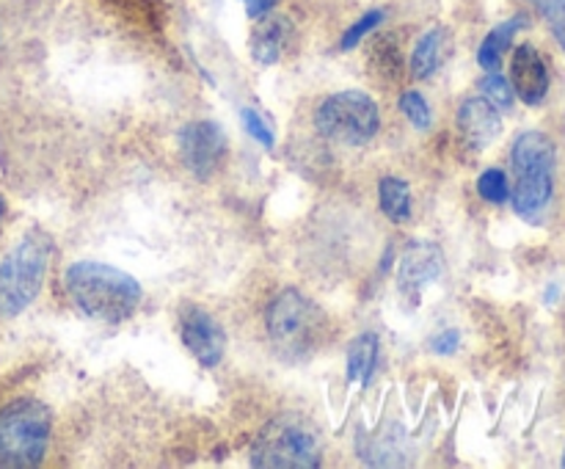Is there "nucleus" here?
Returning a JSON list of instances; mask_svg holds the SVG:
<instances>
[{
  "label": "nucleus",
  "instance_id": "f257e3e1",
  "mask_svg": "<svg viewBox=\"0 0 565 469\" xmlns=\"http://www.w3.org/2000/svg\"><path fill=\"white\" fill-rule=\"evenodd\" d=\"M64 285L72 303L99 323H121L141 303V285L130 274L94 259L70 265Z\"/></svg>",
  "mask_w": 565,
  "mask_h": 469
},
{
  "label": "nucleus",
  "instance_id": "f03ea898",
  "mask_svg": "<svg viewBox=\"0 0 565 469\" xmlns=\"http://www.w3.org/2000/svg\"><path fill=\"white\" fill-rule=\"evenodd\" d=\"M265 323L281 362L301 364L309 362L323 345L329 318L312 298L301 296L298 290H281L268 303Z\"/></svg>",
  "mask_w": 565,
  "mask_h": 469
},
{
  "label": "nucleus",
  "instance_id": "7ed1b4c3",
  "mask_svg": "<svg viewBox=\"0 0 565 469\" xmlns=\"http://www.w3.org/2000/svg\"><path fill=\"white\" fill-rule=\"evenodd\" d=\"M323 461L318 430L298 414L270 419L252 447V463L265 469H315Z\"/></svg>",
  "mask_w": 565,
  "mask_h": 469
},
{
  "label": "nucleus",
  "instance_id": "20e7f679",
  "mask_svg": "<svg viewBox=\"0 0 565 469\" xmlns=\"http://www.w3.org/2000/svg\"><path fill=\"white\" fill-rule=\"evenodd\" d=\"M53 243L42 232L22 237L9 257L0 263V318H14L31 307L42 290Z\"/></svg>",
  "mask_w": 565,
  "mask_h": 469
},
{
  "label": "nucleus",
  "instance_id": "39448f33",
  "mask_svg": "<svg viewBox=\"0 0 565 469\" xmlns=\"http://www.w3.org/2000/svg\"><path fill=\"white\" fill-rule=\"evenodd\" d=\"M50 412L36 401H14L0 412V467H39L47 452Z\"/></svg>",
  "mask_w": 565,
  "mask_h": 469
},
{
  "label": "nucleus",
  "instance_id": "423d86ee",
  "mask_svg": "<svg viewBox=\"0 0 565 469\" xmlns=\"http://www.w3.org/2000/svg\"><path fill=\"white\" fill-rule=\"evenodd\" d=\"M315 125L329 141L342 143V147H362L379 132V105L364 92L331 94L320 103Z\"/></svg>",
  "mask_w": 565,
  "mask_h": 469
},
{
  "label": "nucleus",
  "instance_id": "0eeeda50",
  "mask_svg": "<svg viewBox=\"0 0 565 469\" xmlns=\"http://www.w3.org/2000/svg\"><path fill=\"white\" fill-rule=\"evenodd\" d=\"M180 152L188 169L196 177H210L218 171L226 154V136L215 121H191L180 136Z\"/></svg>",
  "mask_w": 565,
  "mask_h": 469
},
{
  "label": "nucleus",
  "instance_id": "6e6552de",
  "mask_svg": "<svg viewBox=\"0 0 565 469\" xmlns=\"http://www.w3.org/2000/svg\"><path fill=\"white\" fill-rule=\"evenodd\" d=\"M182 342L202 367H215L224 359L226 334L218 320L199 307H185L180 318Z\"/></svg>",
  "mask_w": 565,
  "mask_h": 469
},
{
  "label": "nucleus",
  "instance_id": "1a4fd4ad",
  "mask_svg": "<svg viewBox=\"0 0 565 469\" xmlns=\"http://www.w3.org/2000/svg\"><path fill=\"white\" fill-rule=\"evenodd\" d=\"M441 270H445L441 248L434 246V243H414V246H408V252L403 254L397 285H401V292L408 298V301L417 303L419 292L425 290V285L439 279Z\"/></svg>",
  "mask_w": 565,
  "mask_h": 469
},
{
  "label": "nucleus",
  "instance_id": "9d476101",
  "mask_svg": "<svg viewBox=\"0 0 565 469\" xmlns=\"http://www.w3.org/2000/svg\"><path fill=\"white\" fill-rule=\"evenodd\" d=\"M511 86L527 105L544 103L546 92H550V72H546L544 58L533 44H522L513 53Z\"/></svg>",
  "mask_w": 565,
  "mask_h": 469
},
{
  "label": "nucleus",
  "instance_id": "9b49d317",
  "mask_svg": "<svg viewBox=\"0 0 565 469\" xmlns=\"http://www.w3.org/2000/svg\"><path fill=\"white\" fill-rule=\"evenodd\" d=\"M502 130V116L497 105L486 97H472L458 110V132L472 149H486Z\"/></svg>",
  "mask_w": 565,
  "mask_h": 469
},
{
  "label": "nucleus",
  "instance_id": "f8f14e48",
  "mask_svg": "<svg viewBox=\"0 0 565 469\" xmlns=\"http://www.w3.org/2000/svg\"><path fill=\"white\" fill-rule=\"evenodd\" d=\"M555 143L546 132L539 130H527L513 141L511 149V163L513 171L519 174H552L555 169Z\"/></svg>",
  "mask_w": 565,
  "mask_h": 469
},
{
  "label": "nucleus",
  "instance_id": "ddd939ff",
  "mask_svg": "<svg viewBox=\"0 0 565 469\" xmlns=\"http://www.w3.org/2000/svg\"><path fill=\"white\" fill-rule=\"evenodd\" d=\"M296 31L285 14L259 17V25L252 33V55L259 64H276L285 55L287 44L292 42Z\"/></svg>",
  "mask_w": 565,
  "mask_h": 469
},
{
  "label": "nucleus",
  "instance_id": "4468645a",
  "mask_svg": "<svg viewBox=\"0 0 565 469\" xmlns=\"http://www.w3.org/2000/svg\"><path fill=\"white\" fill-rule=\"evenodd\" d=\"M447 53H450V33L445 28H434V31L425 33L417 42L412 55V75L417 81H425V77L434 75L441 64H445Z\"/></svg>",
  "mask_w": 565,
  "mask_h": 469
},
{
  "label": "nucleus",
  "instance_id": "2eb2a0df",
  "mask_svg": "<svg viewBox=\"0 0 565 469\" xmlns=\"http://www.w3.org/2000/svg\"><path fill=\"white\" fill-rule=\"evenodd\" d=\"M552 174H519L513 185V207L524 218H533L550 204Z\"/></svg>",
  "mask_w": 565,
  "mask_h": 469
},
{
  "label": "nucleus",
  "instance_id": "dca6fc26",
  "mask_svg": "<svg viewBox=\"0 0 565 469\" xmlns=\"http://www.w3.org/2000/svg\"><path fill=\"white\" fill-rule=\"evenodd\" d=\"M522 28H527V17L516 14L511 20H505L502 25H497L489 36L483 39L478 50V64L483 66L486 72H497L502 66V55L508 53V47L513 44V36H516Z\"/></svg>",
  "mask_w": 565,
  "mask_h": 469
},
{
  "label": "nucleus",
  "instance_id": "f3484780",
  "mask_svg": "<svg viewBox=\"0 0 565 469\" xmlns=\"http://www.w3.org/2000/svg\"><path fill=\"white\" fill-rule=\"evenodd\" d=\"M379 364V337L375 334H359L348 348V384L367 386L373 379V370Z\"/></svg>",
  "mask_w": 565,
  "mask_h": 469
},
{
  "label": "nucleus",
  "instance_id": "a211bd4d",
  "mask_svg": "<svg viewBox=\"0 0 565 469\" xmlns=\"http://www.w3.org/2000/svg\"><path fill=\"white\" fill-rule=\"evenodd\" d=\"M379 199L386 218L397 221V224L412 218V188H408L406 180H401V177H384L379 185Z\"/></svg>",
  "mask_w": 565,
  "mask_h": 469
},
{
  "label": "nucleus",
  "instance_id": "6ab92c4d",
  "mask_svg": "<svg viewBox=\"0 0 565 469\" xmlns=\"http://www.w3.org/2000/svg\"><path fill=\"white\" fill-rule=\"evenodd\" d=\"M478 193L486 199V202L491 204H502L508 196H511V191H508V177L502 169H489L480 174L478 180Z\"/></svg>",
  "mask_w": 565,
  "mask_h": 469
},
{
  "label": "nucleus",
  "instance_id": "aec40b11",
  "mask_svg": "<svg viewBox=\"0 0 565 469\" xmlns=\"http://www.w3.org/2000/svg\"><path fill=\"white\" fill-rule=\"evenodd\" d=\"M480 88H483L486 99H489L491 105H497V108H513V86L511 81H505V77L500 75V72H489V75L480 81Z\"/></svg>",
  "mask_w": 565,
  "mask_h": 469
},
{
  "label": "nucleus",
  "instance_id": "412c9836",
  "mask_svg": "<svg viewBox=\"0 0 565 469\" xmlns=\"http://www.w3.org/2000/svg\"><path fill=\"white\" fill-rule=\"evenodd\" d=\"M530 3H533L535 9L546 17L552 33H555V39L565 50V0H530Z\"/></svg>",
  "mask_w": 565,
  "mask_h": 469
},
{
  "label": "nucleus",
  "instance_id": "4be33fe9",
  "mask_svg": "<svg viewBox=\"0 0 565 469\" xmlns=\"http://www.w3.org/2000/svg\"><path fill=\"white\" fill-rule=\"evenodd\" d=\"M401 110L406 114V119L412 121L414 127H419V130H425V127H430V108L428 103H425V97L419 92H406L401 97Z\"/></svg>",
  "mask_w": 565,
  "mask_h": 469
},
{
  "label": "nucleus",
  "instance_id": "5701e85b",
  "mask_svg": "<svg viewBox=\"0 0 565 469\" xmlns=\"http://www.w3.org/2000/svg\"><path fill=\"white\" fill-rule=\"evenodd\" d=\"M381 22H384V11H379V9H375V11H367V14H364L362 20L356 22V25L348 28L345 36H342V44H340V47H342V50H353V47H356L359 42H362L364 36H370V33H373L375 28L381 25Z\"/></svg>",
  "mask_w": 565,
  "mask_h": 469
},
{
  "label": "nucleus",
  "instance_id": "b1692460",
  "mask_svg": "<svg viewBox=\"0 0 565 469\" xmlns=\"http://www.w3.org/2000/svg\"><path fill=\"white\" fill-rule=\"evenodd\" d=\"M241 119H243V125H246V130L252 132V136L257 138V141L263 143V147H274V143H276L274 130H270V125L263 119V116L257 114V110H254V108H243L241 110Z\"/></svg>",
  "mask_w": 565,
  "mask_h": 469
},
{
  "label": "nucleus",
  "instance_id": "393cba45",
  "mask_svg": "<svg viewBox=\"0 0 565 469\" xmlns=\"http://www.w3.org/2000/svg\"><path fill=\"white\" fill-rule=\"evenodd\" d=\"M458 348V331L456 329H447L445 334L434 337V351L436 353H452Z\"/></svg>",
  "mask_w": 565,
  "mask_h": 469
},
{
  "label": "nucleus",
  "instance_id": "a878e982",
  "mask_svg": "<svg viewBox=\"0 0 565 469\" xmlns=\"http://www.w3.org/2000/svg\"><path fill=\"white\" fill-rule=\"evenodd\" d=\"M243 6H246L248 17H263L274 9L276 0H243Z\"/></svg>",
  "mask_w": 565,
  "mask_h": 469
},
{
  "label": "nucleus",
  "instance_id": "bb28decb",
  "mask_svg": "<svg viewBox=\"0 0 565 469\" xmlns=\"http://www.w3.org/2000/svg\"><path fill=\"white\" fill-rule=\"evenodd\" d=\"M3 213H6V204H3V199H0V221H3Z\"/></svg>",
  "mask_w": 565,
  "mask_h": 469
},
{
  "label": "nucleus",
  "instance_id": "cd10ccee",
  "mask_svg": "<svg viewBox=\"0 0 565 469\" xmlns=\"http://www.w3.org/2000/svg\"><path fill=\"white\" fill-rule=\"evenodd\" d=\"M563 467H565V452H563Z\"/></svg>",
  "mask_w": 565,
  "mask_h": 469
}]
</instances>
